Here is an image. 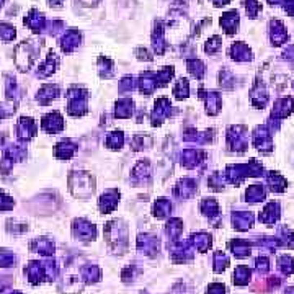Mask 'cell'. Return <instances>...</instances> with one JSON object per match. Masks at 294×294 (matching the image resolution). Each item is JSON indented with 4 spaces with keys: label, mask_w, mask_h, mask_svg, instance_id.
Wrapping results in <instances>:
<instances>
[{
    "label": "cell",
    "mask_w": 294,
    "mask_h": 294,
    "mask_svg": "<svg viewBox=\"0 0 294 294\" xmlns=\"http://www.w3.org/2000/svg\"><path fill=\"white\" fill-rule=\"evenodd\" d=\"M245 10H247V15L250 18H255L258 15V12L261 10V5L256 0H245Z\"/></svg>",
    "instance_id": "cell-24"
},
{
    "label": "cell",
    "mask_w": 294,
    "mask_h": 294,
    "mask_svg": "<svg viewBox=\"0 0 294 294\" xmlns=\"http://www.w3.org/2000/svg\"><path fill=\"white\" fill-rule=\"evenodd\" d=\"M284 294H294V288H288L286 293H284Z\"/></svg>",
    "instance_id": "cell-30"
},
{
    "label": "cell",
    "mask_w": 294,
    "mask_h": 294,
    "mask_svg": "<svg viewBox=\"0 0 294 294\" xmlns=\"http://www.w3.org/2000/svg\"><path fill=\"white\" fill-rule=\"evenodd\" d=\"M193 237H195V245L198 247L201 252H204L209 245H211V237H209L208 234H203V232H201V234L193 235Z\"/></svg>",
    "instance_id": "cell-23"
},
{
    "label": "cell",
    "mask_w": 294,
    "mask_h": 294,
    "mask_svg": "<svg viewBox=\"0 0 294 294\" xmlns=\"http://www.w3.org/2000/svg\"><path fill=\"white\" fill-rule=\"evenodd\" d=\"M170 113V101L167 98H158L156 101V108H154V113H152V124L157 126L160 124L163 119L169 116Z\"/></svg>",
    "instance_id": "cell-1"
},
{
    "label": "cell",
    "mask_w": 294,
    "mask_h": 294,
    "mask_svg": "<svg viewBox=\"0 0 294 294\" xmlns=\"http://www.w3.org/2000/svg\"><path fill=\"white\" fill-rule=\"evenodd\" d=\"M250 281V270L247 267H239L234 273V283L235 284H247Z\"/></svg>",
    "instance_id": "cell-18"
},
{
    "label": "cell",
    "mask_w": 294,
    "mask_h": 294,
    "mask_svg": "<svg viewBox=\"0 0 294 294\" xmlns=\"http://www.w3.org/2000/svg\"><path fill=\"white\" fill-rule=\"evenodd\" d=\"M250 98H252V103H254L255 106H258V108H263L265 105H267L268 101V95L267 92H265V88L260 85V83H256V85L254 87V90H252L250 93Z\"/></svg>",
    "instance_id": "cell-8"
},
{
    "label": "cell",
    "mask_w": 294,
    "mask_h": 294,
    "mask_svg": "<svg viewBox=\"0 0 294 294\" xmlns=\"http://www.w3.org/2000/svg\"><path fill=\"white\" fill-rule=\"evenodd\" d=\"M214 265H216V267H214V270H216V272H222V270L229 265L227 256L224 255V254H221V252H217V254L214 255Z\"/></svg>",
    "instance_id": "cell-25"
},
{
    "label": "cell",
    "mask_w": 294,
    "mask_h": 294,
    "mask_svg": "<svg viewBox=\"0 0 294 294\" xmlns=\"http://www.w3.org/2000/svg\"><path fill=\"white\" fill-rule=\"evenodd\" d=\"M188 90H190L188 80L181 78V80L176 82V85H175V88H174V95L178 98V100H183V98L188 97Z\"/></svg>",
    "instance_id": "cell-19"
},
{
    "label": "cell",
    "mask_w": 294,
    "mask_h": 294,
    "mask_svg": "<svg viewBox=\"0 0 294 294\" xmlns=\"http://www.w3.org/2000/svg\"><path fill=\"white\" fill-rule=\"evenodd\" d=\"M133 113V101L129 98H123L116 103V116L118 118H129Z\"/></svg>",
    "instance_id": "cell-10"
},
{
    "label": "cell",
    "mask_w": 294,
    "mask_h": 294,
    "mask_svg": "<svg viewBox=\"0 0 294 294\" xmlns=\"http://www.w3.org/2000/svg\"><path fill=\"white\" fill-rule=\"evenodd\" d=\"M268 185L272 186L273 191H283L284 186H286V180H284L283 176L278 174V172H270Z\"/></svg>",
    "instance_id": "cell-15"
},
{
    "label": "cell",
    "mask_w": 294,
    "mask_h": 294,
    "mask_svg": "<svg viewBox=\"0 0 294 294\" xmlns=\"http://www.w3.org/2000/svg\"><path fill=\"white\" fill-rule=\"evenodd\" d=\"M229 247H231V250L234 252V255L240 256V258L250 255V247L245 240H234V242H231V245Z\"/></svg>",
    "instance_id": "cell-13"
},
{
    "label": "cell",
    "mask_w": 294,
    "mask_h": 294,
    "mask_svg": "<svg viewBox=\"0 0 294 294\" xmlns=\"http://www.w3.org/2000/svg\"><path fill=\"white\" fill-rule=\"evenodd\" d=\"M186 67H188L191 76L196 78H203L204 72H206V67H204V64L199 59H190L188 62H186Z\"/></svg>",
    "instance_id": "cell-11"
},
{
    "label": "cell",
    "mask_w": 294,
    "mask_h": 294,
    "mask_svg": "<svg viewBox=\"0 0 294 294\" xmlns=\"http://www.w3.org/2000/svg\"><path fill=\"white\" fill-rule=\"evenodd\" d=\"M278 263H279V268L283 270L284 274H291V273H294V260L291 258V256L283 255L281 258H279Z\"/></svg>",
    "instance_id": "cell-20"
},
{
    "label": "cell",
    "mask_w": 294,
    "mask_h": 294,
    "mask_svg": "<svg viewBox=\"0 0 294 294\" xmlns=\"http://www.w3.org/2000/svg\"><path fill=\"white\" fill-rule=\"evenodd\" d=\"M219 48H221V36H213V38H209V41L206 43V53L213 54V53H216Z\"/></svg>",
    "instance_id": "cell-26"
},
{
    "label": "cell",
    "mask_w": 294,
    "mask_h": 294,
    "mask_svg": "<svg viewBox=\"0 0 294 294\" xmlns=\"http://www.w3.org/2000/svg\"><path fill=\"white\" fill-rule=\"evenodd\" d=\"M123 142H124L123 133H111L108 139H106V144H108V147H111V149H119L123 146Z\"/></svg>",
    "instance_id": "cell-21"
},
{
    "label": "cell",
    "mask_w": 294,
    "mask_h": 294,
    "mask_svg": "<svg viewBox=\"0 0 294 294\" xmlns=\"http://www.w3.org/2000/svg\"><path fill=\"white\" fill-rule=\"evenodd\" d=\"M214 3H216L217 7H221V5H226V3H229L231 0H213Z\"/></svg>",
    "instance_id": "cell-29"
},
{
    "label": "cell",
    "mask_w": 294,
    "mask_h": 294,
    "mask_svg": "<svg viewBox=\"0 0 294 294\" xmlns=\"http://www.w3.org/2000/svg\"><path fill=\"white\" fill-rule=\"evenodd\" d=\"M232 221H234L235 227L237 229H249L252 226V222H254V216H252V213H237L232 216Z\"/></svg>",
    "instance_id": "cell-9"
},
{
    "label": "cell",
    "mask_w": 294,
    "mask_h": 294,
    "mask_svg": "<svg viewBox=\"0 0 294 294\" xmlns=\"http://www.w3.org/2000/svg\"><path fill=\"white\" fill-rule=\"evenodd\" d=\"M224 291H226V288L222 286V284H213L211 288H209L208 294H224Z\"/></svg>",
    "instance_id": "cell-27"
},
{
    "label": "cell",
    "mask_w": 294,
    "mask_h": 294,
    "mask_svg": "<svg viewBox=\"0 0 294 294\" xmlns=\"http://www.w3.org/2000/svg\"><path fill=\"white\" fill-rule=\"evenodd\" d=\"M279 217V206L278 203H270L267 208L263 209V213L260 214V221L265 224H274Z\"/></svg>",
    "instance_id": "cell-7"
},
{
    "label": "cell",
    "mask_w": 294,
    "mask_h": 294,
    "mask_svg": "<svg viewBox=\"0 0 294 294\" xmlns=\"http://www.w3.org/2000/svg\"><path fill=\"white\" fill-rule=\"evenodd\" d=\"M221 26L224 28V31H226L227 35L235 33L237 28H239V13H237V10H231L224 13L221 18Z\"/></svg>",
    "instance_id": "cell-4"
},
{
    "label": "cell",
    "mask_w": 294,
    "mask_h": 294,
    "mask_svg": "<svg viewBox=\"0 0 294 294\" xmlns=\"http://www.w3.org/2000/svg\"><path fill=\"white\" fill-rule=\"evenodd\" d=\"M80 44V33L78 31H69L67 35L64 36V43H62V48L64 51H72L74 48Z\"/></svg>",
    "instance_id": "cell-12"
},
{
    "label": "cell",
    "mask_w": 294,
    "mask_h": 294,
    "mask_svg": "<svg viewBox=\"0 0 294 294\" xmlns=\"http://www.w3.org/2000/svg\"><path fill=\"white\" fill-rule=\"evenodd\" d=\"M231 58L237 60V62H247L252 59V53L249 46L244 43H235L231 46Z\"/></svg>",
    "instance_id": "cell-5"
},
{
    "label": "cell",
    "mask_w": 294,
    "mask_h": 294,
    "mask_svg": "<svg viewBox=\"0 0 294 294\" xmlns=\"http://www.w3.org/2000/svg\"><path fill=\"white\" fill-rule=\"evenodd\" d=\"M245 196H247V201H252V203L261 201V199H265V190L258 185H252L250 188L247 190Z\"/></svg>",
    "instance_id": "cell-16"
},
{
    "label": "cell",
    "mask_w": 294,
    "mask_h": 294,
    "mask_svg": "<svg viewBox=\"0 0 294 294\" xmlns=\"http://www.w3.org/2000/svg\"><path fill=\"white\" fill-rule=\"evenodd\" d=\"M169 211H170V203L167 201V199H158L156 206H154V214H156L157 217H163Z\"/></svg>",
    "instance_id": "cell-22"
},
{
    "label": "cell",
    "mask_w": 294,
    "mask_h": 294,
    "mask_svg": "<svg viewBox=\"0 0 294 294\" xmlns=\"http://www.w3.org/2000/svg\"><path fill=\"white\" fill-rule=\"evenodd\" d=\"M270 35H272L273 44H276V46L286 43V39H288V31L279 20H272V23H270Z\"/></svg>",
    "instance_id": "cell-3"
},
{
    "label": "cell",
    "mask_w": 294,
    "mask_h": 294,
    "mask_svg": "<svg viewBox=\"0 0 294 294\" xmlns=\"http://www.w3.org/2000/svg\"><path fill=\"white\" fill-rule=\"evenodd\" d=\"M118 198H119V193L116 190L106 191L100 199V209L103 213H108V211H111V209H115L116 204H118Z\"/></svg>",
    "instance_id": "cell-6"
},
{
    "label": "cell",
    "mask_w": 294,
    "mask_h": 294,
    "mask_svg": "<svg viewBox=\"0 0 294 294\" xmlns=\"http://www.w3.org/2000/svg\"><path fill=\"white\" fill-rule=\"evenodd\" d=\"M62 126H64L62 118H60L58 113L49 115V116H46V118H44V128L48 131H53V133H54V131L62 129Z\"/></svg>",
    "instance_id": "cell-14"
},
{
    "label": "cell",
    "mask_w": 294,
    "mask_h": 294,
    "mask_svg": "<svg viewBox=\"0 0 294 294\" xmlns=\"http://www.w3.org/2000/svg\"><path fill=\"white\" fill-rule=\"evenodd\" d=\"M284 10H286L291 17H294V0H288L286 5H284Z\"/></svg>",
    "instance_id": "cell-28"
},
{
    "label": "cell",
    "mask_w": 294,
    "mask_h": 294,
    "mask_svg": "<svg viewBox=\"0 0 294 294\" xmlns=\"http://www.w3.org/2000/svg\"><path fill=\"white\" fill-rule=\"evenodd\" d=\"M201 209H203L204 214H208V216H211V217L219 214V204L214 201L213 198L204 199V201L201 203Z\"/></svg>",
    "instance_id": "cell-17"
},
{
    "label": "cell",
    "mask_w": 294,
    "mask_h": 294,
    "mask_svg": "<svg viewBox=\"0 0 294 294\" xmlns=\"http://www.w3.org/2000/svg\"><path fill=\"white\" fill-rule=\"evenodd\" d=\"M294 110V100L291 97H286V98H281V100H278L276 103H274V108H273V113L272 116L276 119H283L286 118V116L291 113Z\"/></svg>",
    "instance_id": "cell-2"
}]
</instances>
